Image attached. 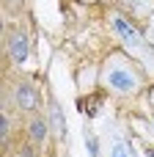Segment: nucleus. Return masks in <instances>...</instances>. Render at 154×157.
I'll list each match as a JSON object with an SVG mask.
<instances>
[{"label":"nucleus","mask_w":154,"mask_h":157,"mask_svg":"<svg viewBox=\"0 0 154 157\" xmlns=\"http://www.w3.org/2000/svg\"><path fill=\"white\" fill-rule=\"evenodd\" d=\"M88 155L91 157H99V141L94 135H88Z\"/></svg>","instance_id":"6e6552de"},{"label":"nucleus","mask_w":154,"mask_h":157,"mask_svg":"<svg viewBox=\"0 0 154 157\" xmlns=\"http://www.w3.org/2000/svg\"><path fill=\"white\" fill-rule=\"evenodd\" d=\"M14 97H17V105H19L22 110H36V108H39V91H36V86H30V83H19L17 91H14Z\"/></svg>","instance_id":"f257e3e1"},{"label":"nucleus","mask_w":154,"mask_h":157,"mask_svg":"<svg viewBox=\"0 0 154 157\" xmlns=\"http://www.w3.org/2000/svg\"><path fill=\"white\" fill-rule=\"evenodd\" d=\"M50 124H52V130L58 132V138H66V119H63V110H61V105H50Z\"/></svg>","instance_id":"7ed1b4c3"},{"label":"nucleus","mask_w":154,"mask_h":157,"mask_svg":"<svg viewBox=\"0 0 154 157\" xmlns=\"http://www.w3.org/2000/svg\"><path fill=\"white\" fill-rule=\"evenodd\" d=\"M113 28H116V30H118V33L124 36V41H130V44H132V41L138 39V33H135V28H132L130 22H124L121 17H116V19H113Z\"/></svg>","instance_id":"423d86ee"},{"label":"nucleus","mask_w":154,"mask_h":157,"mask_svg":"<svg viewBox=\"0 0 154 157\" xmlns=\"http://www.w3.org/2000/svg\"><path fill=\"white\" fill-rule=\"evenodd\" d=\"M28 135H30L36 144H41V141L47 138V121H44V119H39V116H36V119H30V121H28Z\"/></svg>","instance_id":"39448f33"},{"label":"nucleus","mask_w":154,"mask_h":157,"mask_svg":"<svg viewBox=\"0 0 154 157\" xmlns=\"http://www.w3.org/2000/svg\"><path fill=\"white\" fill-rule=\"evenodd\" d=\"M113 157H130L127 149H124V144H116V146H113Z\"/></svg>","instance_id":"9d476101"},{"label":"nucleus","mask_w":154,"mask_h":157,"mask_svg":"<svg viewBox=\"0 0 154 157\" xmlns=\"http://www.w3.org/2000/svg\"><path fill=\"white\" fill-rule=\"evenodd\" d=\"M8 52H11V58L17 61V63H25L28 61V39H25V33H11V39H8Z\"/></svg>","instance_id":"f03ea898"},{"label":"nucleus","mask_w":154,"mask_h":157,"mask_svg":"<svg viewBox=\"0 0 154 157\" xmlns=\"http://www.w3.org/2000/svg\"><path fill=\"white\" fill-rule=\"evenodd\" d=\"M110 86L118 88V91H132L135 88V80L127 72H110Z\"/></svg>","instance_id":"20e7f679"},{"label":"nucleus","mask_w":154,"mask_h":157,"mask_svg":"<svg viewBox=\"0 0 154 157\" xmlns=\"http://www.w3.org/2000/svg\"><path fill=\"white\" fill-rule=\"evenodd\" d=\"M14 157H36V152H33V146L25 144V146H19V152H17Z\"/></svg>","instance_id":"1a4fd4ad"},{"label":"nucleus","mask_w":154,"mask_h":157,"mask_svg":"<svg viewBox=\"0 0 154 157\" xmlns=\"http://www.w3.org/2000/svg\"><path fill=\"white\" fill-rule=\"evenodd\" d=\"M8 132H11V119H8V113H3V127H0V135H3V144L8 141Z\"/></svg>","instance_id":"0eeeda50"}]
</instances>
